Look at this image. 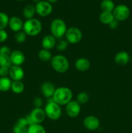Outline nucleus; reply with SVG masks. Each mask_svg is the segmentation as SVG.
<instances>
[{
	"instance_id": "aec40b11",
	"label": "nucleus",
	"mask_w": 132,
	"mask_h": 133,
	"mask_svg": "<svg viewBox=\"0 0 132 133\" xmlns=\"http://www.w3.org/2000/svg\"><path fill=\"white\" fill-rule=\"evenodd\" d=\"M12 82L10 79L7 77L0 78V91L1 92H7L11 89Z\"/></svg>"
},
{
	"instance_id": "39448f33",
	"label": "nucleus",
	"mask_w": 132,
	"mask_h": 133,
	"mask_svg": "<svg viewBox=\"0 0 132 133\" xmlns=\"http://www.w3.org/2000/svg\"><path fill=\"white\" fill-rule=\"evenodd\" d=\"M44 110L46 116L52 120H57L62 115V109L60 105L56 103L53 100L48 101L47 105H45Z\"/></svg>"
},
{
	"instance_id": "c756f323",
	"label": "nucleus",
	"mask_w": 132,
	"mask_h": 133,
	"mask_svg": "<svg viewBox=\"0 0 132 133\" xmlns=\"http://www.w3.org/2000/svg\"><path fill=\"white\" fill-rule=\"evenodd\" d=\"M68 44L69 43L67 42V40H59L58 42H56V48L57 50L60 51H65L67 48Z\"/></svg>"
},
{
	"instance_id": "a19ab883",
	"label": "nucleus",
	"mask_w": 132,
	"mask_h": 133,
	"mask_svg": "<svg viewBox=\"0 0 132 133\" xmlns=\"http://www.w3.org/2000/svg\"><path fill=\"white\" fill-rule=\"evenodd\" d=\"M24 133H27V132H24Z\"/></svg>"
},
{
	"instance_id": "ea45409f",
	"label": "nucleus",
	"mask_w": 132,
	"mask_h": 133,
	"mask_svg": "<svg viewBox=\"0 0 132 133\" xmlns=\"http://www.w3.org/2000/svg\"><path fill=\"white\" fill-rule=\"evenodd\" d=\"M16 1H24V0H16Z\"/></svg>"
},
{
	"instance_id": "f704fd0d",
	"label": "nucleus",
	"mask_w": 132,
	"mask_h": 133,
	"mask_svg": "<svg viewBox=\"0 0 132 133\" xmlns=\"http://www.w3.org/2000/svg\"><path fill=\"white\" fill-rule=\"evenodd\" d=\"M8 38V34L5 29L0 30V42H4Z\"/></svg>"
},
{
	"instance_id": "ddd939ff",
	"label": "nucleus",
	"mask_w": 132,
	"mask_h": 133,
	"mask_svg": "<svg viewBox=\"0 0 132 133\" xmlns=\"http://www.w3.org/2000/svg\"><path fill=\"white\" fill-rule=\"evenodd\" d=\"M9 75L14 81H21L24 77V71L21 66L12 65L9 68Z\"/></svg>"
},
{
	"instance_id": "5701e85b",
	"label": "nucleus",
	"mask_w": 132,
	"mask_h": 133,
	"mask_svg": "<svg viewBox=\"0 0 132 133\" xmlns=\"http://www.w3.org/2000/svg\"><path fill=\"white\" fill-rule=\"evenodd\" d=\"M11 90L16 94H21L25 90V85L21 81H14L12 83Z\"/></svg>"
},
{
	"instance_id": "6ab92c4d",
	"label": "nucleus",
	"mask_w": 132,
	"mask_h": 133,
	"mask_svg": "<svg viewBox=\"0 0 132 133\" xmlns=\"http://www.w3.org/2000/svg\"><path fill=\"white\" fill-rule=\"evenodd\" d=\"M36 9L35 6L32 5H27L23 8V16L27 19L34 18L35 14H36Z\"/></svg>"
},
{
	"instance_id": "f03ea898",
	"label": "nucleus",
	"mask_w": 132,
	"mask_h": 133,
	"mask_svg": "<svg viewBox=\"0 0 132 133\" xmlns=\"http://www.w3.org/2000/svg\"><path fill=\"white\" fill-rule=\"evenodd\" d=\"M23 31L28 36H34L39 35L42 30V24L36 18L27 19L23 23Z\"/></svg>"
},
{
	"instance_id": "9b49d317",
	"label": "nucleus",
	"mask_w": 132,
	"mask_h": 133,
	"mask_svg": "<svg viewBox=\"0 0 132 133\" xmlns=\"http://www.w3.org/2000/svg\"><path fill=\"white\" fill-rule=\"evenodd\" d=\"M83 123L84 127L89 131H95L100 126L99 119L94 116H88L85 117Z\"/></svg>"
},
{
	"instance_id": "bb28decb",
	"label": "nucleus",
	"mask_w": 132,
	"mask_h": 133,
	"mask_svg": "<svg viewBox=\"0 0 132 133\" xmlns=\"http://www.w3.org/2000/svg\"><path fill=\"white\" fill-rule=\"evenodd\" d=\"M12 66L10 56H5L0 55V67H6L10 68Z\"/></svg>"
},
{
	"instance_id": "412c9836",
	"label": "nucleus",
	"mask_w": 132,
	"mask_h": 133,
	"mask_svg": "<svg viewBox=\"0 0 132 133\" xmlns=\"http://www.w3.org/2000/svg\"><path fill=\"white\" fill-rule=\"evenodd\" d=\"M99 19L101 23H102L103 24L109 25L110 22H112L115 18H114L112 12L102 11L100 14Z\"/></svg>"
},
{
	"instance_id": "20e7f679",
	"label": "nucleus",
	"mask_w": 132,
	"mask_h": 133,
	"mask_svg": "<svg viewBox=\"0 0 132 133\" xmlns=\"http://www.w3.org/2000/svg\"><path fill=\"white\" fill-rule=\"evenodd\" d=\"M67 30V25L65 22L60 18H56L53 19L50 23L51 35L56 38H60L64 36Z\"/></svg>"
},
{
	"instance_id": "a211bd4d",
	"label": "nucleus",
	"mask_w": 132,
	"mask_h": 133,
	"mask_svg": "<svg viewBox=\"0 0 132 133\" xmlns=\"http://www.w3.org/2000/svg\"><path fill=\"white\" fill-rule=\"evenodd\" d=\"M75 67L80 71H87L90 68V62L86 58H80L75 62Z\"/></svg>"
},
{
	"instance_id": "a878e982",
	"label": "nucleus",
	"mask_w": 132,
	"mask_h": 133,
	"mask_svg": "<svg viewBox=\"0 0 132 133\" xmlns=\"http://www.w3.org/2000/svg\"><path fill=\"white\" fill-rule=\"evenodd\" d=\"M9 18L5 12H0V30H3L9 25Z\"/></svg>"
},
{
	"instance_id": "393cba45",
	"label": "nucleus",
	"mask_w": 132,
	"mask_h": 133,
	"mask_svg": "<svg viewBox=\"0 0 132 133\" xmlns=\"http://www.w3.org/2000/svg\"><path fill=\"white\" fill-rule=\"evenodd\" d=\"M38 58L40 61H41L42 62H49V61H51L52 58V54L49 50H47V49H41L39 51L38 55Z\"/></svg>"
},
{
	"instance_id": "72a5a7b5",
	"label": "nucleus",
	"mask_w": 132,
	"mask_h": 133,
	"mask_svg": "<svg viewBox=\"0 0 132 133\" xmlns=\"http://www.w3.org/2000/svg\"><path fill=\"white\" fill-rule=\"evenodd\" d=\"M9 75V68L6 67H0V76L1 77H7Z\"/></svg>"
},
{
	"instance_id": "f3484780",
	"label": "nucleus",
	"mask_w": 132,
	"mask_h": 133,
	"mask_svg": "<svg viewBox=\"0 0 132 133\" xmlns=\"http://www.w3.org/2000/svg\"><path fill=\"white\" fill-rule=\"evenodd\" d=\"M129 61V55L127 52L120 51L115 56V62L119 66L126 65Z\"/></svg>"
},
{
	"instance_id": "cd10ccee",
	"label": "nucleus",
	"mask_w": 132,
	"mask_h": 133,
	"mask_svg": "<svg viewBox=\"0 0 132 133\" xmlns=\"http://www.w3.org/2000/svg\"><path fill=\"white\" fill-rule=\"evenodd\" d=\"M89 99V96L87 92H82L78 94L77 96V99L76 101H78L80 105H84L86 103L88 102Z\"/></svg>"
},
{
	"instance_id": "6e6552de",
	"label": "nucleus",
	"mask_w": 132,
	"mask_h": 133,
	"mask_svg": "<svg viewBox=\"0 0 132 133\" xmlns=\"http://www.w3.org/2000/svg\"><path fill=\"white\" fill-rule=\"evenodd\" d=\"M36 12L41 17H46L50 15L53 12L52 4L47 1H40L35 6Z\"/></svg>"
},
{
	"instance_id": "c9c22d12",
	"label": "nucleus",
	"mask_w": 132,
	"mask_h": 133,
	"mask_svg": "<svg viewBox=\"0 0 132 133\" xmlns=\"http://www.w3.org/2000/svg\"><path fill=\"white\" fill-rule=\"evenodd\" d=\"M16 123H18V124L20 125L21 126H23V127H27V126L28 127V123H27V119H26L25 118H19V119H18V121H17Z\"/></svg>"
},
{
	"instance_id": "473e14b6",
	"label": "nucleus",
	"mask_w": 132,
	"mask_h": 133,
	"mask_svg": "<svg viewBox=\"0 0 132 133\" xmlns=\"http://www.w3.org/2000/svg\"><path fill=\"white\" fill-rule=\"evenodd\" d=\"M33 104L35 108H41V107L43 105L42 99L40 97H35L33 100Z\"/></svg>"
},
{
	"instance_id": "e433bc0d",
	"label": "nucleus",
	"mask_w": 132,
	"mask_h": 133,
	"mask_svg": "<svg viewBox=\"0 0 132 133\" xmlns=\"http://www.w3.org/2000/svg\"><path fill=\"white\" fill-rule=\"evenodd\" d=\"M119 21L114 19L112 22H110L109 24V26L110 28L112 29H115L117 28L118 26H119Z\"/></svg>"
},
{
	"instance_id": "7ed1b4c3",
	"label": "nucleus",
	"mask_w": 132,
	"mask_h": 133,
	"mask_svg": "<svg viewBox=\"0 0 132 133\" xmlns=\"http://www.w3.org/2000/svg\"><path fill=\"white\" fill-rule=\"evenodd\" d=\"M53 68L60 74H64L69 68V62L68 59L62 55H56L51 59Z\"/></svg>"
},
{
	"instance_id": "b1692460",
	"label": "nucleus",
	"mask_w": 132,
	"mask_h": 133,
	"mask_svg": "<svg viewBox=\"0 0 132 133\" xmlns=\"http://www.w3.org/2000/svg\"><path fill=\"white\" fill-rule=\"evenodd\" d=\"M27 133H46V131L41 125L34 123L28 126Z\"/></svg>"
},
{
	"instance_id": "4468645a",
	"label": "nucleus",
	"mask_w": 132,
	"mask_h": 133,
	"mask_svg": "<svg viewBox=\"0 0 132 133\" xmlns=\"http://www.w3.org/2000/svg\"><path fill=\"white\" fill-rule=\"evenodd\" d=\"M56 88L50 82H45L41 87V91L43 96L47 98H52L54 95Z\"/></svg>"
},
{
	"instance_id": "2f4dec72",
	"label": "nucleus",
	"mask_w": 132,
	"mask_h": 133,
	"mask_svg": "<svg viewBox=\"0 0 132 133\" xmlns=\"http://www.w3.org/2000/svg\"><path fill=\"white\" fill-rule=\"evenodd\" d=\"M10 53H11V51L9 47L3 46L0 48V55H5V56H10Z\"/></svg>"
},
{
	"instance_id": "58836bf2",
	"label": "nucleus",
	"mask_w": 132,
	"mask_h": 133,
	"mask_svg": "<svg viewBox=\"0 0 132 133\" xmlns=\"http://www.w3.org/2000/svg\"><path fill=\"white\" fill-rule=\"evenodd\" d=\"M32 1H33L34 3H38L40 2V1H41V0H32Z\"/></svg>"
},
{
	"instance_id": "7c9ffc66",
	"label": "nucleus",
	"mask_w": 132,
	"mask_h": 133,
	"mask_svg": "<svg viewBox=\"0 0 132 133\" xmlns=\"http://www.w3.org/2000/svg\"><path fill=\"white\" fill-rule=\"evenodd\" d=\"M28 127H23L20 125L16 123L15 125L13 127V132L14 133H24L27 132Z\"/></svg>"
},
{
	"instance_id": "c85d7f7f",
	"label": "nucleus",
	"mask_w": 132,
	"mask_h": 133,
	"mask_svg": "<svg viewBox=\"0 0 132 133\" xmlns=\"http://www.w3.org/2000/svg\"><path fill=\"white\" fill-rule=\"evenodd\" d=\"M27 35L25 33L24 31H19L16 33L15 36H14V38H15L16 42L18 44H22V43L25 42L27 39Z\"/></svg>"
},
{
	"instance_id": "dca6fc26",
	"label": "nucleus",
	"mask_w": 132,
	"mask_h": 133,
	"mask_svg": "<svg viewBox=\"0 0 132 133\" xmlns=\"http://www.w3.org/2000/svg\"><path fill=\"white\" fill-rule=\"evenodd\" d=\"M9 26L14 32H19L23 29V23L21 19L17 16H13L9 19Z\"/></svg>"
},
{
	"instance_id": "9d476101",
	"label": "nucleus",
	"mask_w": 132,
	"mask_h": 133,
	"mask_svg": "<svg viewBox=\"0 0 132 133\" xmlns=\"http://www.w3.org/2000/svg\"><path fill=\"white\" fill-rule=\"evenodd\" d=\"M29 116L34 123H38V124L42 123L45 120L46 117L45 110L41 108H34L30 113Z\"/></svg>"
},
{
	"instance_id": "1a4fd4ad",
	"label": "nucleus",
	"mask_w": 132,
	"mask_h": 133,
	"mask_svg": "<svg viewBox=\"0 0 132 133\" xmlns=\"http://www.w3.org/2000/svg\"><path fill=\"white\" fill-rule=\"evenodd\" d=\"M77 101L71 100L66 105L65 111L67 115L71 118H76L80 114L81 111V107Z\"/></svg>"
},
{
	"instance_id": "423d86ee",
	"label": "nucleus",
	"mask_w": 132,
	"mask_h": 133,
	"mask_svg": "<svg viewBox=\"0 0 132 133\" xmlns=\"http://www.w3.org/2000/svg\"><path fill=\"white\" fill-rule=\"evenodd\" d=\"M65 36L67 42L76 44L80 42L82 39V32L80 29L76 27H71L67 29Z\"/></svg>"
},
{
	"instance_id": "4c0bfd02",
	"label": "nucleus",
	"mask_w": 132,
	"mask_h": 133,
	"mask_svg": "<svg viewBox=\"0 0 132 133\" xmlns=\"http://www.w3.org/2000/svg\"><path fill=\"white\" fill-rule=\"evenodd\" d=\"M45 1L50 3V4H53V3H56L57 1H58V0H45Z\"/></svg>"
},
{
	"instance_id": "0eeeda50",
	"label": "nucleus",
	"mask_w": 132,
	"mask_h": 133,
	"mask_svg": "<svg viewBox=\"0 0 132 133\" xmlns=\"http://www.w3.org/2000/svg\"><path fill=\"white\" fill-rule=\"evenodd\" d=\"M114 18L119 22H122L128 19L130 15V10L128 6L123 4L117 5L113 11Z\"/></svg>"
},
{
	"instance_id": "4be33fe9",
	"label": "nucleus",
	"mask_w": 132,
	"mask_h": 133,
	"mask_svg": "<svg viewBox=\"0 0 132 133\" xmlns=\"http://www.w3.org/2000/svg\"><path fill=\"white\" fill-rule=\"evenodd\" d=\"M115 7V4L112 0H102L100 3V8L104 12H113Z\"/></svg>"
},
{
	"instance_id": "f8f14e48",
	"label": "nucleus",
	"mask_w": 132,
	"mask_h": 133,
	"mask_svg": "<svg viewBox=\"0 0 132 133\" xmlns=\"http://www.w3.org/2000/svg\"><path fill=\"white\" fill-rule=\"evenodd\" d=\"M10 58L12 64L14 66H19L23 64L25 61V55L20 50H14L10 55Z\"/></svg>"
},
{
	"instance_id": "2eb2a0df",
	"label": "nucleus",
	"mask_w": 132,
	"mask_h": 133,
	"mask_svg": "<svg viewBox=\"0 0 132 133\" xmlns=\"http://www.w3.org/2000/svg\"><path fill=\"white\" fill-rule=\"evenodd\" d=\"M56 38L53 36L52 35H47L44 36L41 41V45L43 49L50 50L53 49L56 46Z\"/></svg>"
},
{
	"instance_id": "f257e3e1",
	"label": "nucleus",
	"mask_w": 132,
	"mask_h": 133,
	"mask_svg": "<svg viewBox=\"0 0 132 133\" xmlns=\"http://www.w3.org/2000/svg\"><path fill=\"white\" fill-rule=\"evenodd\" d=\"M72 92L67 87H60L56 89L53 96V101L60 106L66 105L72 100Z\"/></svg>"
}]
</instances>
